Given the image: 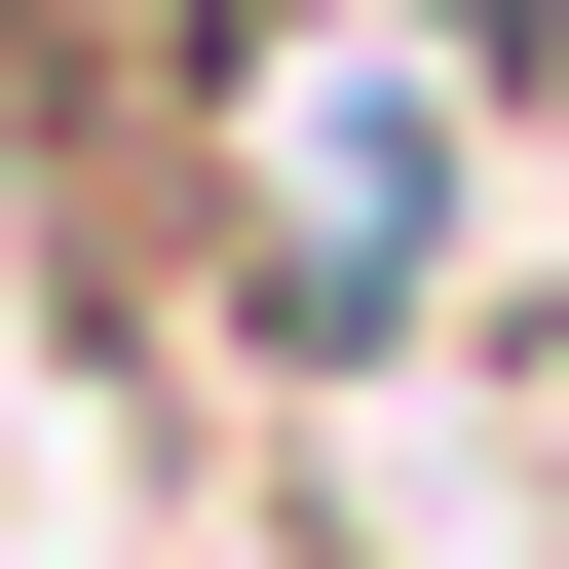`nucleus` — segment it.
<instances>
[{"label":"nucleus","mask_w":569,"mask_h":569,"mask_svg":"<svg viewBox=\"0 0 569 569\" xmlns=\"http://www.w3.org/2000/svg\"><path fill=\"white\" fill-rule=\"evenodd\" d=\"M152 266H190V342H228V380L380 418V380L456 342V266H493V77L380 39V0H266V39L152 114Z\"/></svg>","instance_id":"1"}]
</instances>
